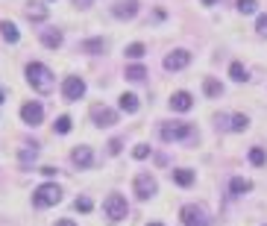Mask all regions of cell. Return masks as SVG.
<instances>
[{"label": "cell", "mask_w": 267, "mask_h": 226, "mask_svg": "<svg viewBox=\"0 0 267 226\" xmlns=\"http://www.w3.org/2000/svg\"><path fill=\"white\" fill-rule=\"evenodd\" d=\"M27 82L33 85L35 91L47 94V91L53 88V71H50L47 65H41V62H30L27 65Z\"/></svg>", "instance_id": "obj_1"}, {"label": "cell", "mask_w": 267, "mask_h": 226, "mask_svg": "<svg viewBox=\"0 0 267 226\" xmlns=\"http://www.w3.org/2000/svg\"><path fill=\"white\" fill-rule=\"evenodd\" d=\"M159 135H162V141H194L197 138V132L191 124H182V121H173V124H162L159 129Z\"/></svg>", "instance_id": "obj_2"}, {"label": "cell", "mask_w": 267, "mask_h": 226, "mask_svg": "<svg viewBox=\"0 0 267 226\" xmlns=\"http://www.w3.org/2000/svg\"><path fill=\"white\" fill-rule=\"evenodd\" d=\"M62 200V188L56 185V182H44V185H38L33 191V203L35 206H41V209H47V206H56Z\"/></svg>", "instance_id": "obj_3"}, {"label": "cell", "mask_w": 267, "mask_h": 226, "mask_svg": "<svg viewBox=\"0 0 267 226\" xmlns=\"http://www.w3.org/2000/svg\"><path fill=\"white\" fill-rule=\"evenodd\" d=\"M103 209H106V218H109L112 224H118V221L127 218V200H124L121 194H109L106 203H103Z\"/></svg>", "instance_id": "obj_4"}, {"label": "cell", "mask_w": 267, "mask_h": 226, "mask_svg": "<svg viewBox=\"0 0 267 226\" xmlns=\"http://www.w3.org/2000/svg\"><path fill=\"white\" fill-rule=\"evenodd\" d=\"M182 224L185 226H208V215H205L202 206L188 203V206H182Z\"/></svg>", "instance_id": "obj_5"}, {"label": "cell", "mask_w": 267, "mask_h": 226, "mask_svg": "<svg viewBox=\"0 0 267 226\" xmlns=\"http://www.w3.org/2000/svg\"><path fill=\"white\" fill-rule=\"evenodd\" d=\"M82 94H85V82H82V76H65V82H62V97H65L67 103L79 100Z\"/></svg>", "instance_id": "obj_6"}, {"label": "cell", "mask_w": 267, "mask_h": 226, "mask_svg": "<svg viewBox=\"0 0 267 226\" xmlns=\"http://www.w3.org/2000/svg\"><path fill=\"white\" fill-rule=\"evenodd\" d=\"M156 191H159V185H156V179L150 173H138L135 176V194H138V200H150Z\"/></svg>", "instance_id": "obj_7"}, {"label": "cell", "mask_w": 267, "mask_h": 226, "mask_svg": "<svg viewBox=\"0 0 267 226\" xmlns=\"http://www.w3.org/2000/svg\"><path fill=\"white\" fill-rule=\"evenodd\" d=\"M21 118H24V124H30V127H38L41 121H44V109H41V103H24L21 106Z\"/></svg>", "instance_id": "obj_8"}, {"label": "cell", "mask_w": 267, "mask_h": 226, "mask_svg": "<svg viewBox=\"0 0 267 226\" xmlns=\"http://www.w3.org/2000/svg\"><path fill=\"white\" fill-rule=\"evenodd\" d=\"M112 15L115 18H135L138 15V0H118L115 6H112Z\"/></svg>", "instance_id": "obj_9"}, {"label": "cell", "mask_w": 267, "mask_h": 226, "mask_svg": "<svg viewBox=\"0 0 267 226\" xmlns=\"http://www.w3.org/2000/svg\"><path fill=\"white\" fill-rule=\"evenodd\" d=\"M188 62H191V53H188V50H173V53H167L165 68L167 71H182Z\"/></svg>", "instance_id": "obj_10"}, {"label": "cell", "mask_w": 267, "mask_h": 226, "mask_svg": "<svg viewBox=\"0 0 267 226\" xmlns=\"http://www.w3.org/2000/svg\"><path fill=\"white\" fill-rule=\"evenodd\" d=\"M91 118H94L97 127H112V124H118V115H115L112 109H106V106H94V109H91Z\"/></svg>", "instance_id": "obj_11"}, {"label": "cell", "mask_w": 267, "mask_h": 226, "mask_svg": "<svg viewBox=\"0 0 267 226\" xmlns=\"http://www.w3.org/2000/svg\"><path fill=\"white\" fill-rule=\"evenodd\" d=\"M70 159H73L76 167H82V170H85V167H91V164H94V153H91V147H76V150L70 153Z\"/></svg>", "instance_id": "obj_12"}, {"label": "cell", "mask_w": 267, "mask_h": 226, "mask_svg": "<svg viewBox=\"0 0 267 226\" xmlns=\"http://www.w3.org/2000/svg\"><path fill=\"white\" fill-rule=\"evenodd\" d=\"M194 106V97L188 94V91H176V94L170 97V109L173 112H188Z\"/></svg>", "instance_id": "obj_13"}, {"label": "cell", "mask_w": 267, "mask_h": 226, "mask_svg": "<svg viewBox=\"0 0 267 226\" xmlns=\"http://www.w3.org/2000/svg\"><path fill=\"white\" fill-rule=\"evenodd\" d=\"M41 44L50 47V50L62 47V32H59V30H41Z\"/></svg>", "instance_id": "obj_14"}, {"label": "cell", "mask_w": 267, "mask_h": 226, "mask_svg": "<svg viewBox=\"0 0 267 226\" xmlns=\"http://www.w3.org/2000/svg\"><path fill=\"white\" fill-rule=\"evenodd\" d=\"M106 50V38H88L79 41V53H103Z\"/></svg>", "instance_id": "obj_15"}, {"label": "cell", "mask_w": 267, "mask_h": 226, "mask_svg": "<svg viewBox=\"0 0 267 226\" xmlns=\"http://www.w3.org/2000/svg\"><path fill=\"white\" fill-rule=\"evenodd\" d=\"M173 182H176V185H182V188L194 185V170H188V167H179V170H173Z\"/></svg>", "instance_id": "obj_16"}, {"label": "cell", "mask_w": 267, "mask_h": 226, "mask_svg": "<svg viewBox=\"0 0 267 226\" xmlns=\"http://www.w3.org/2000/svg\"><path fill=\"white\" fill-rule=\"evenodd\" d=\"M229 191H232L235 197H241V194H250V191H253V182H250V179H241V176H235L232 182H229Z\"/></svg>", "instance_id": "obj_17"}, {"label": "cell", "mask_w": 267, "mask_h": 226, "mask_svg": "<svg viewBox=\"0 0 267 226\" xmlns=\"http://www.w3.org/2000/svg\"><path fill=\"white\" fill-rule=\"evenodd\" d=\"M0 35H3L9 44H15V41L21 38V32H18V27H15L12 21H3V24H0Z\"/></svg>", "instance_id": "obj_18"}, {"label": "cell", "mask_w": 267, "mask_h": 226, "mask_svg": "<svg viewBox=\"0 0 267 226\" xmlns=\"http://www.w3.org/2000/svg\"><path fill=\"white\" fill-rule=\"evenodd\" d=\"M202 91H205V97H220V94H223V85H220L217 79L205 76V82H202Z\"/></svg>", "instance_id": "obj_19"}, {"label": "cell", "mask_w": 267, "mask_h": 226, "mask_svg": "<svg viewBox=\"0 0 267 226\" xmlns=\"http://www.w3.org/2000/svg\"><path fill=\"white\" fill-rule=\"evenodd\" d=\"M121 109H124L127 115L138 112V97H135V94H121Z\"/></svg>", "instance_id": "obj_20"}, {"label": "cell", "mask_w": 267, "mask_h": 226, "mask_svg": "<svg viewBox=\"0 0 267 226\" xmlns=\"http://www.w3.org/2000/svg\"><path fill=\"white\" fill-rule=\"evenodd\" d=\"M27 18H30V21H44V18H47V9H44L41 3H30V9H27Z\"/></svg>", "instance_id": "obj_21"}, {"label": "cell", "mask_w": 267, "mask_h": 226, "mask_svg": "<svg viewBox=\"0 0 267 226\" xmlns=\"http://www.w3.org/2000/svg\"><path fill=\"white\" fill-rule=\"evenodd\" d=\"M229 76H232L235 82H244V79H247V68L241 62H232L229 65Z\"/></svg>", "instance_id": "obj_22"}, {"label": "cell", "mask_w": 267, "mask_h": 226, "mask_svg": "<svg viewBox=\"0 0 267 226\" xmlns=\"http://www.w3.org/2000/svg\"><path fill=\"white\" fill-rule=\"evenodd\" d=\"M247 127H250V118L247 115H232V124H229L232 132H244Z\"/></svg>", "instance_id": "obj_23"}, {"label": "cell", "mask_w": 267, "mask_h": 226, "mask_svg": "<svg viewBox=\"0 0 267 226\" xmlns=\"http://www.w3.org/2000/svg\"><path fill=\"white\" fill-rule=\"evenodd\" d=\"M144 76H147V71H144L141 65H130V68H127V79H133V82H141Z\"/></svg>", "instance_id": "obj_24"}, {"label": "cell", "mask_w": 267, "mask_h": 226, "mask_svg": "<svg viewBox=\"0 0 267 226\" xmlns=\"http://www.w3.org/2000/svg\"><path fill=\"white\" fill-rule=\"evenodd\" d=\"M35 156H38L35 144H33V147H24V150H21V164H24V167H30V164L35 161Z\"/></svg>", "instance_id": "obj_25"}, {"label": "cell", "mask_w": 267, "mask_h": 226, "mask_svg": "<svg viewBox=\"0 0 267 226\" xmlns=\"http://www.w3.org/2000/svg\"><path fill=\"white\" fill-rule=\"evenodd\" d=\"M250 161H253L256 167H262V164L267 161V153L262 150V147H253V150H250Z\"/></svg>", "instance_id": "obj_26"}, {"label": "cell", "mask_w": 267, "mask_h": 226, "mask_svg": "<svg viewBox=\"0 0 267 226\" xmlns=\"http://www.w3.org/2000/svg\"><path fill=\"white\" fill-rule=\"evenodd\" d=\"M256 9H259L256 0H238V12H241V15H253Z\"/></svg>", "instance_id": "obj_27"}, {"label": "cell", "mask_w": 267, "mask_h": 226, "mask_svg": "<svg viewBox=\"0 0 267 226\" xmlns=\"http://www.w3.org/2000/svg\"><path fill=\"white\" fill-rule=\"evenodd\" d=\"M91 206H94V203H91L88 197H76V203H73V209H76V212H82V215H88V212H91Z\"/></svg>", "instance_id": "obj_28"}, {"label": "cell", "mask_w": 267, "mask_h": 226, "mask_svg": "<svg viewBox=\"0 0 267 226\" xmlns=\"http://www.w3.org/2000/svg\"><path fill=\"white\" fill-rule=\"evenodd\" d=\"M124 53H127L130 59H141V56H144V44H138V41H135V44H130Z\"/></svg>", "instance_id": "obj_29"}, {"label": "cell", "mask_w": 267, "mask_h": 226, "mask_svg": "<svg viewBox=\"0 0 267 226\" xmlns=\"http://www.w3.org/2000/svg\"><path fill=\"white\" fill-rule=\"evenodd\" d=\"M56 132H59V135H65V132H70V118H67V115H62V118L56 121Z\"/></svg>", "instance_id": "obj_30"}, {"label": "cell", "mask_w": 267, "mask_h": 226, "mask_svg": "<svg viewBox=\"0 0 267 226\" xmlns=\"http://www.w3.org/2000/svg\"><path fill=\"white\" fill-rule=\"evenodd\" d=\"M133 156L135 159H147V156H150V147H147V144H138V147L133 150Z\"/></svg>", "instance_id": "obj_31"}, {"label": "cell", "mask_w": 267, "mask_h": 226, "mask_svg": "<svg viewBox=\"0 0 267 226\" xmlns=\"http://www.w3.org/2000/svg\"><path fill=\"white\" fill-rule=\"evenodd\" d=\"M109 153H112V156L121 153V138H112V141H109Z\"/></svg>", "instance_id": "obj_32"}, {"label": "cell", "mask_w": 267, "mask_h": 226, "mask_svg": "<svg viewBox=\"0 0 267 226\" xmlns=\"http://www.w3.org/2000/svg\"><path fill=\"white\" fill-rule=\"evenodd\" d=\"M256 30H259V35H265V38H267V15L259 18V27H256Z\"/></svg>", "instance_id": "obj_33"}, {"label": "cell", "mask_w": 267, "mask_h": 226, "mask_svg": "<svg viewBox=\"0 0 267 226\" xmlns=\"http://www.w3.org/2000/svg\"><path fill=\"white\" fill-rule=\"evenodd\" d=\"M41 173H44V176H56V167H50V164H47V167H41Z\"/></svg>", "instance_id": "obj_34"}, {"label": "cell", "mask_w": 267, "mask_h": 226, "mask_svg": "<svg viewBox=\"0 0 267 226\" xmlns=\"http://www.w3.org/2000/svg\"><path fill=\"white\" fill-rule=\"evenodd\" d=\"M88 3L91 0H73V6H79V9H88Z\"/></svg>", "instance_id": "obj_35"}, {"label": "cell", "mask_w": 267, "mask_h": 226, "mask_svg": "<svg viewBox=\"0 0 267 226\" xmlns=\"http://www.w3.org/2000/svg\"><path fill=\"white\" fill-rule=\"evenodd\" d=\"M56 226H76V224H73V221H67V218H65V221H59Z\"/></svg>", "instance_id": "obj_36"}, {"label": "cell", "mask_w": 267, "mask_h": 226, "mask_svg": "<svg viewBox=\"0 0 267 226\" xmlns=\"http://www.w3.org/2000/svg\"><path fill=\"white\" fill-rule=\"evenodd\" d=\"M202 3H205V6H211V3H217V0H202Z\"/></svg>", "instance_id": "obj_37"}, {"label": "cell", "mask_w": 267, "mask_h": 226, "mask_svg": "<svg viewBox=\"0 0 267 226\" xmlns=\"http://www.w3.org/2000/svg\"><path fill=\"white\" fill-rule=\"evenodd\" d=\"M3 97H6V94H3V91H0V103H3Z\"/></svg>", "instance_id": "obj_38"}, {"label": "cell", "mask_w": 267, "mask_h": 226, "mask_svg": "<svg viewBox=\"0 0 267 226\" xmlns=\"http://www.w3.org/2000/svg\"><path fill=\"white\" fill-rule=\"evenodd\" d=\"M150 226H162V224H150Z\"/></svg>", "instance_id": "obj_39"}]
</instances>
